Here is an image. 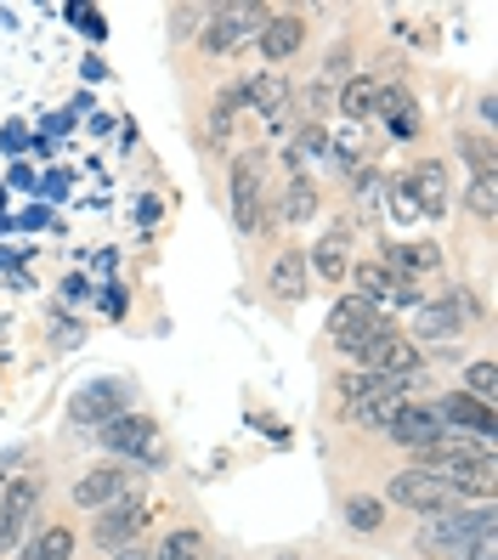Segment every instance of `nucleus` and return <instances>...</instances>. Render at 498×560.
Wrapping results in <instances>:
<instances>
[{"label":"nucleus","instance_id":"1","mask_svg":"<svg viewBox=\"0 0 498 560\" xmlns=\"http://www.w3.org/2000/svg\"><path fill=\"white\" fill-rule=\"evenodd\" d=\"M493 526H498V510L493 504H482V510H464L459 504V510H442V515H430L419 526V549L437 555V560H459L482 533H493Z\"/></svg>","mask_w":498,"mask_h":560},{"label":"nucleus","instance_id":"2","mask_svg":"<svg viewBox=\"0 0 498 560\" xmlns=\"http://www.w3.org/2000/svg\"><path fill=\"white\" fill-rule=\"evenodd\" d=\"M385 335H396V328H391L369 301H357V294L335 301V312H328V340H335L351 362H362V369H369V357H374V346H380Z\"/></svg>","mask_w":498,"mask_h":560},{"label":"nucleus","instance_id":"3","mask_svg":"<svg viewBox=\"0 0 498 560\" xmlns=\"http://www.w3.org/2000/svg\"><path fill=\"white\" fill-rule=\"evenodd\" d=\"M267 153H239L232 159V226L260 233L267 226Z\"/></svg>","mask_w":498,"mask_h":560},{"label":"nucleus","instance_id":"4","mask_svg":"<svg viewBox=\"0 0 498 560\" xmlns=\"http://www.w3.org/2000/svg\"><path fill=\"white\" fill-rule=\"evenodd\" d=\"M273 7H255V0H239V7H216L210 23H205V51L227 57V51H239L244 40H255L260 28H267Z\"/></svg>","mask_w":498,"mask_h":560},{"label":"nucleus","instance_id":"5","mask_svg":"<svg viewBox=\"0 0 498 560\" xmlns=\"http://www.w3.org/2000/svg\"><path fill=\"white\" fill-rule=\"evenodd\" d=\"M385 499L391 504H403V510H414V515H442V510H459V492L448 487V481H437L430 470H396L391 481H385Z\"/></svg>","mask_w":498,"mask_h":560},{"label":"nucleus","instance_id":"6","mask_svg":"<svg viewBox=\"0 0 498 560\" xmlns=\"http://www.w3.org/2000/svg\"><path fill=\"white\" fill-rule=\"evenodd\" d=\"M96 436H103V447H108V453H125V458H148V465H164L159 424H153V419H142V413H119V419H108Z\"/></svg>","mask_w":498,"mask_h":560},{"label":"nucleus","instance_id":"7","mask_svg":"<svg viewBox=\"0 0 498 560\" xmlns=\"http://www.w3.org/2000/svg\"><path fill=\"white\" fill-rule=\"evenodd\" d=\"M471 301H464L459 289H448V294H430V301H419L414 306V335L419 340H459V328L471 323Z\"/></svg>","mask_w":498,"mask_h":560},{"label":"nucleus","instance_id":"8","mask_svg":"<svg viewBox=\"0 0 498 560\" xmlns=\"http://www.w3.org/2000/svg\"><path fill=\"white\" fill-rule=\"evenodd\" d=\"M142 526H148L142 492H125V499H114L103 515H96L91 538H96V549H130V544H137V533H142Z\"/></svg>","mask_w":498,"mask_h":560},{"label":"nucleus","instance_id":"9","mask_svg":"<svg viewBox=\"0 0 498 560\" xmlns=\"http://www.w3.org/2000/svg\"><path fill=\"white\" fill-rule=\"evenodd\" d=\"M385 436H391L396 447H408V453H425L430 442H442V436H448V424L437 419V408H425V402H403V408L391 413Z\"/></svg>","mask_w":498,"mask_h":560},{"label":"nucleus","instance_id":"10","mask_svg":"<svg viewBox=\"0 0 498 560\" xmlns=\"http://www.w3.org/2000/svg\"><path fill=\"white\" fill-rule=\"evenodd\" d=\"M437 408V419L448 424L453 436H476V442H487L493 431H498V413L487 408V402H476V397H464V390H448L442 402H430Z\"/></svg>","mask_w":498,"mask_h":560},{"label":"nucleus","instance_id":"11","mask_svg":"<svg viewBox=\"0 0 498 560\" xmlns=\"http://www.w3.org/2000/svg\"><path fill=\"white\" fill-rule=\"evenodd\" d=\"M351 278H357V289H362L357 301H369L374 312H380V306H419V301H425V294H419V283L391 278V272L380 267V260H362V267H357Z\"/></svg>","mask_w":498,"mask_h":560},{"label":"nucleus","instance_id":"12","mask_svg":"<svg viewBox=\"0 0 498 560\" xmlns=\"http://www.w3.org/2000/svg\"><path fill=\"white\" fill-rule=\"evenodd\" d=\"M408 199L419 215H442L448 210V164L442 159H419L408 176Z\"/></svg>","mask_w":498,"mask_h":560},{"label":"nucleus","instance_id":"13","mask_svg":"<svg viewBox=\"0 0 498 560\" xmlns=\"http://www.w3.org/2000/svg\"><path fill=\"white\" fill-rule=\"evenodd\" d=\"M369 369L385 374V380H403V385H408V380L425 369V351H419L408 335H385V340L374 346V357H369Z\"/></svg>","mask_w":498,"mask_h":560},{"label":"nucleus","instance_id":"14","mask_svg":"<svg viewBox=\"0 0 498 560\" xmlns=\"http://www.w3.org/2000/svg\"><path fill=\"white\" fill-rule=\"evenodd\" d=\"M35 504H40V476H18L7 492H0V533H7L12 544L28 526V515H35Z\"/></svg>","mask_w":498,"mask_h":560},{"label":"nucleus","instance_id":"15","mask_svg":"<svg viewBox=\"0 0 498 560\" xmlns=\"http://www.w3.org/2000/svg\"><path fill=\"white\" fill-rule=\"evenodd\" d=\"M125 470L119 465H96V470H85L80 481H74V504L80 510H108L114 499H119V492H125Z\"/></svg>","mask_w":498,"mask_h":560},{"label":"nucleus","instance_id":"16","mask_svg":"<svg viewBox=\"0 0 498 560\" xmlns=\"http://www.w3.org/2000/svg\"><path fill=\"white\" fill-rule=\"evenodd\" d=\"M255 40H260V51H267L273 62H283V57L301 51V40H306V18H301V12H273L267 28H260Z\"/></svg>","mask_w":498,"mask_h":560},{"label":"nucleus","instance_id":"17","mask_svg":"<svg viewBox=\"0 0 498 560\" xmlns=\"http://www.w3.org/2000/svg\"><path fill=\"white\" fill-rule=\"evenodd\" d=\"M306 283H312L306 255L301 249H278V260L267 267V289L278 294V301H306Z\"/></svg>","mask_w":498,"mask_h":560},{"label":"nucleus","instance_id":"18","mask_svg":"<svg viewBox=\"0 0 498 560\" xmlns=\"http://www.w3.org/2000/svg\"><path fill=\"white\" fill-rule=\"evenodd\" d=\"M442 267V244H391V255H385V272L391 278H403V283H414L419 272H437Z\"/></svg>","mask_w":498,"mask_h":560},{"label":"nucleus","instance_id":"19","mask_svg":"<svg viewBox=\"0 0 498 560\" xmlns=\"http://www.w3.org/2000/svg\"><path fill=\"white\" fill-rule=\"evenodd\" d=\"M119 402H125L119 385H85L80 397L69 402V419L74 424H96V431H103L108 419H119Z\"/></svg>","mask_w":498,"mask_h":560},{"label":"nucleus","instance_id":"20","mask_svg":"<svg viewBox=\"0 0 498 560\" xmlns=\"http://www.w3.org/2000/svg\"><path fill=\"white\" fill-rule=\"evenodd\" d=\"M239 91H244V103H255V114H267V119H278V114L289 108V85H283V74H255V80H244Z\"/></svg>","mask_w":498,"mask_h":560},{"label":"nucleus","instance_id":"21","mask_svg":"<svg viewBox=\"0 0 498 560\" xmlns=\"http://www.w3.org/2000/svg\"><path fill=\"white\" fill-rule=\"evenodd\" d=\"M346 526H351V533H380V526H385V499L351 492V499H346Z\"/></svg>","mask_w":498,"mask_h":560},{"label":"nucleus","instance_id":"22","mask_svg":"<svg viewBox=\"0 0 498 560\" xmlns=\"http://www.w3.org/2000/svg\"><path fill=\"white\" fill-rule=\"evenodd\" d=\"M306 272H317L323 283H340L346 278V255H340V233L335 238H323L312 255H306Z\"/></svg>","mask_w":498,"mask_h":560},{"label":"nucleus","instance_id":"23","mask_svg":"<svg viewBox=\"0 0 498 560\" xmlns=\"http://www.w3.org/2000/svg\"><path fill=\"white\" fill-rule=\"evenodd\" d=\"M317 215V182L312 176H294L283 192V221H312Z\"/></svg>","mask_w":498,"mask_h":560},{"label":"nucleus","instance_id":"24","mask_svg":"<svg viewBox=\"0 0 498 560\" xmlns=\"http://www.w3.org/2000/svg\"><path fill=\"white\" fill-rule=\"evenodd\" d=\"M374 91H380V85H374L369 74L346 80V91H340V114H346V119H369V114H374Z\"/></svg>","mask_w":498,"mask_h":560},{"label":"nucleus","instance_id":"25","mask_svg":"<svg viewBox=\"0 0 498 560\" xmlns=\"http://www.w3.org/2000/svg\"><path fill=\"white\" fill-rule=\"evenodd\" d=\"M374 114H385L391 125H403V119L414 114V91H408V85H380V91H374Z\"/></svg>","mask_w":498,"mask_h":560},{"label":"nucleus","instance_id":"26","mask_svg":"<svg viewBox=\"0 0 498 560\" xmlns=\"http://www.w3.org/2000/svg\"><path fill=\"white\" fill-rule=\"evenodd\" d=\"M464 397H476V402H487L493 408V390H498V369H493V362L482 357V362H471V369H464Z\"/></svg>","mask_w":498,"mask_h":560},{"label":"nucleus","instance_id":"27","mask_svg":"<svg viewBox=\"0 0 498 560\" xmlns=\"http://www.w3.org/2000/svg\"><path fill=\"white\" fill-rule=\"evenodd\" d=\"M239 103H244V91H239V85L216 96V108H210V142H227L232 119H239Z\"/></svg>","mask_w":498,"mask_h":560},{"label":"nucleus","instance_id":"28","mask_svg":"<svg viewBox=\"0 0 498 560\" xmlns=\"http://www.w3.org/2000/svg\"><path fill=\"white\" fill-rule=\"evenodd\" d=\"M464 210L482 215V221H493V210H498V182H493V171L471 182V192H464Z\"/></svg>","mask_w":498,"mask_h":560},{"label":"nucleus","instance_id":"29","mask_svg":"<svg viewBox=\"0 0 498 560\" xmlns=\"http://www.w3.org/2000/svg\"><path fill=\"white\" fill-rule=\"evenodd\" d=\"M459 153L471 159V171H476V176H487V171H493V148H487L482 137H471V130H459Z\"/></svg>","mask_w":498,"mask_h":560},{"label":"nucleus","instance_id":"30","mask_svg":"<svg viewBox=\"0 0 498 560\" xmlns=\"http://www.w3.org/2000/svg\"><path fill=\"white\" fill-rule=\"evenodd\" d=\"M159 560H198V533H171L159 549Z\"/></svg>","mask_w":498,"mask_h":560},{"label":"nucleus","instance_id":"31","mask_svg":"<svg viewBox=\"0 0 498 560\" xmlns=\"http://www.w3.org/2000/svg\"><path fill=\"white\" fill-rule=\"evenodd\" d=\"M459 560H498V526H493V533H482L471 549H464Z\"/></svg>","mask_w":498,"mask_h":560},{"label":"nucleus","instance_id":"32","mask_svg":"<svg viewBox=\"0 0 498 560\" xmlns=\"http://www.w3.org/2000/svg\"><path fill=\"white\" fill-rule=\"evenodd\" d=\"M301 153H328V137H323V130H306V137H301Z\"/></svg>","mask_w":498,"mask_h":560},{"label":"nucleus","instance_id":"33","mask_svg":"<svg viewBox=\"0 0 498 560\" xmlns=\"http://www.w3.org/2000/svg\"><path fill=\"white\" fill-rule=\"evenodd\" d=\"M306 108H312V114L328 108V85H312V91H306Z\"/></svg>","mask_w":498,"mask_h":560},{"label":"nucleus","instance_id":"34","mask_svg":"<svg viewBox=\"0 0 498 560\" xmlns=\"http://www.w3.org/2000/svg\"><path fill=\"white\" fill-rule=\"evenodd\" d=\"M153 215H159V205H153V199H137V221H142V226H148V221H153Z\"/></svg>","mask_w":498,"mask_h":560},{"label":"nucleus","instance_id":"35","mask_svg":"<svg viewBox=\"0 0 498 560\" xmlns=\"http://www.w3.org/2000/svg\"><path fill=\"white\" fill-rule=\"evenodd\" d=\"M114 560H148V555H142V549H137V544H130V549H119V555H114Z\"/></svg>","mask_w":498,"mask_h":560},{"label":"nucleus","instance_id":"36","mask_svg":"<svg viewBox=\"0 0 498 560\" xmlns=\"http://www.w3.org/2000/svg\"><path fill=\"white\" fill-rule=\"evenodd\" d=\"M7 549H12V538H7V533H0V560H7Z\"/></svg>","mask_w":498,"mask_h":560},{"label":"nucleus","instance_id":"37","mask_svg":"<svg viewBox=\"0 0 498 560\" xmlns=\"http://www.w3.org/2000/svg\"><path fill=\"white\" fill-rule=\"evenodd\" d=\"M18 560H28V555H18Z\"/></svg>","mask_w":498,"mask_h":560}]
</instances>
